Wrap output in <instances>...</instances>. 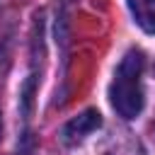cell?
Instances as JSON below:
<instances>
[{"instance_id": "2", "label": "cell", "mask_w": 155, "mask_h": 155, "mask_svg": "<svg viewBox=\"0 0 155 155\" xmlns=\"http://www.w3.org/2000/svg\"><path fill=\"white\" fill-rule=\"evenodd\" d=\"M99 126H102V116H99V111H97V109H85L82 114H78L75 119H70V121L63 126V131H61L63 143L73 145V143L82 140L85 136H90L92 131H97Z\"/></svg>"}, {"instance_id": "3", "label": "cell", "mask_w": 155, "mask_h": 155, "mask_svg": "<svg viewBox=\"0 0 155 155\" xmlns=\"http://www.w3.org/2000/svg\"><path fill=\"white\" fill-rule=\"evenodd\" d=\"M128 7L136 24L143 31L155 34V0H128Z\"/></svg>"}, {"instance_id": "1", "label": "cell", "mask_w": 155, "mask_h": 155, "mask_svg": "<svg viewBox=\"0 0 155 155\" xmlns=\"http://www.w3.org/2000/svg\"><path fill=\"white\" fill-rule=\"evenodd\" d=\"M143 65H145V58L138 48L126 51V56L116 65L114 80L109 85V102H111L114 111L126 121L136 119L143 111V102H145L143 99V82H140Z\"/></svg>"}]
</instances>
